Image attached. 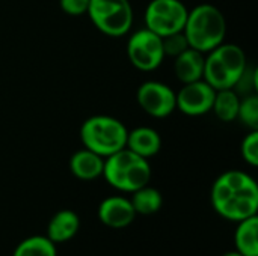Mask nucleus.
<instances>
[{
	"label": "nucleus",
	"instance_id": "f257e3e1",
	"mask_svg": "<svg viewBox=\"0 0 258 256\" xmlns=\"http://www.w3.org/2000/svg\"><path fill=\"white\" fill-rule=\"evenodd\" d=\"M212 204L219 216L240 222L257 216V183L245 172L228 170L213 184Z\"/></svg>",
	"mask_w": 258,
	"mask_h": 256
},
{
	"label": "nucleus",
	"instance_id": "f03ea898",
	"mask_svg": "<svg viewBox=\"0 0 258 256\" xmlns=\"http://www.w3.org/2000/svg\"><path fill=\"white\" fill-rule=\"evenodd\" d=\"M183 33L190 48L207 53L224 42L227 21L216 6L209 3L198 5L189 11Z\"/></svg>",
	"mask_w": 258,
	"mask_h": 256
},
{
	"label": "nucleus",
	"instance_id": "7ed1b4c3",
	"mask_svg": "<svg viewBox=\"0 0 258 256\" xmlns=\"http://www.w3.org/2000/svg\"><path fill=\"white\" fill-rule=\"evenodd\" d=\"M103 177L112 187L133 193L150 183L151 167L147 158L122 148L104 158Z\"/></svg>",
	"mask_w": 258,
	"mask_h": 256
},
{
	"label": "nucleus",
	"instance_id": "20e7f679",
	"mask_svg": "<svg viewBox=\"0 0 258 256\" xmlns=\"http://www.w3.org/2000/svg\"><path fill=\"white\" fill-rule=\"evenodd\" d=\"M246 69L245 51L234 44H221L213 48L207 59H204L206 80L215 91L234 89Z\"/></svg>",
	"mask_w": 258,
	"mask_h": 256
},
{
	"label": "nucleus",
	"instance_id": "39448f33",
	"mask_svg": "<svg viewBox=\"0 0 258 256\" xmlns=\"http://www.w3.org/2000/svg\"><path fill=\"white\" fill-rule=\"evenodd\" d=\"M127 134L128 130L121 121L106 115L88 118L80 128L83 146L103 158L125 148Z\"/></svg>",
	"mask_w": 258,
	"mask_h": 256
},
{
	"label": "nucleus",
	"instance_id": "423d86ee",
	"mask_svg": "<svg viewBox=\"0 0 258 256\" xmlns=\"http://www.w3.org/2000/svg\"><path fill=\"white\" fill-rule=\"evenodd\" d=\"M86 14L101 33L113 38L125 35L133 23L128 0H89Z\"/></svg>",
	"mask_w": 258,
	"mask_h": 256
},
{
	"label": "nucleus",
	"instance_id": "0eeeda50",
	"mask_svg": "<svg viewBox=\"0 0 258 256\" xmlns=\"http://www.w3.org/2000/svg\"><path fill=\"white\" fill-rule=\"evenodd\" d=\"M187 8L180 0H151L145 11V26L160 38L184 29Z\"/></svg>",
	"mask_w": 258,
	"mask_h": 256
},
{
	"label": "nucleus",
	"instance_id": "6e6552de",
	"mask_svg": "<svg viewBox=\"0 0 258 256\" xmlns=\"http://www.w3.org/2000/svg\"><path fill=\"white\" fill-rule=\"evenodd\" d=\"M127 54L132 65L141 71H153L165 59L162 38L145 29L133 33L127 44Z\"/></svg>",
	"mask_w": 258,
	"mask_h": 256
},
{
	"label": "nucleus",
	"instance_id": "1a4fd4ad",
	"mask_svg": "<svg viewBox=\"0 0 258 256\" xmlns=\"http://www.w3.org/2000/svg\"><path fill=\"white\" fill-rule=\"evenodd\" d=\"M138 103L145 113L153 118H166L175 107V92L165 83L145 81L136 94Z\"/></svg>",
	"mask_w": 258,
	"mask_h": 256
},
{
	"label": "nucleus",
	"instance_id": "9d476101",
	"mask_svg": "<svg viewBox=\"0 0 258 256\" xmlns=\"http://www.w3.org/2000/svg\"><path fill=\"white\" fill-rule=\"evenodd\" d=\"M215 95L216 91L206 80L186 83L175 94V107L187 116H201L212 110Z\"/></svg>",
	"mask_w": 258,
	"mask_h": 256
},
{
	"label": "nucleus",
	"instance_id": "9b49d317",
	"mask_svg": "<svg viewBox=\"0 0 258 256\" xmlns=\"http://www.w3.org/2000/svg\"><path fill=\"white\" fill-rule=\"evenodd\" d=\"M136 211L132 202L122 196H110L106 198L98 207L100 220L113 229H121L128 226L135 220Z\"/></svg>",
	"mask_w": 258,
	"mask_h": 256
},
{
	"label": "nucleus",
	"instance_id": "f8f14e48",
	"mask_svg": "<svg viewBox=\"0 0 258 256\" xmlns=\"http://www.w3.org/2000/svg\"><path fill=\"white\" fill-rule=\"evenodd\" d=\"M125 148H128L135 154L148 160L150 157L156 155L160 151L162 139L154 128L139 127V128H135L133 131H128Z\"/></svg>",
	"mask_w": 258,
	"mask_h": 256
},
{
	"label": "nucleus",
	"instance_id": "ddd939ff",
	"mask_svg": "<svg viewBox=\"0 0 258 256\" xmlns=\"http://www.w3.org/2000/svg\"><path fill=\"white\" fill-rule=\"evenodd\" d=\"M174 71L181 83H192L203 80L204 74V56L195 48H187L175 57Z\"/></svg>",
	"mask_w": 258,
	"mask_h": 256
},
{
	"label": "nucleus",
	"instance_id": "4468645a",
	"mask_svg": "<svg viewBox=\"0 0 258 256\" xmlns=\"http://www.w3.org/2000/svg\"><path fill=\"white\" fill-rule=\"evenodd\" d=\"M104 158L89 149H82L73 154L70 160V169L74 177L83 181H92L103 175Z\"/></svg>",
	"mask_w": 258,
	"mask_h": 256
},
{
	"label": "nucleus",
	"instance_id": "2eb2a0df",
	"mask_svg": "<svg viewBox=\"0 0 258 256\" xmlns=\"http://www.w3.org/2000/svg\"><path fill=\"white\" fill-rule=\"evenodd\" d=\"M80 228L79 216L71 210H62L53 216L47 228V238L56 243L71 240Z\"/></svg>",
	"mask_w": 258,
	"mask_h": 256
},
{
	"label": "nucleus",
	"instance_id": "dca6fc26",
	"mask_svg": "<svg viewBox=\"0 0 258 256\" xmlns=\"http://www.w3.org/2000/svg\"><path fill=\"white\" fill-rule=\"evenodd\" d=\"M236 247L243 256H258V217L240 220L236 231Z\"/></svg>",
	"mask_w": 258,
	"mask_h": 256
},
{
	"label": "nucleus",
	"instance_id": "f3484780",
	"mask_svg": "<svg viewBox=\"0 0 258 256\" xmlns=\"http://www.w3.org/2000/svg\"><path fill=\"white\" fill-rule=\"evenodd\" d=\"M239 104H240V98L234 92V89H222V91H216L212 110L216 113V116L221 121L231 122L237 119Z\"/></svg>",
	"mask_w": 258,
	"mask_h": 256
},
{
	"label": "nucleus",
	"instance_id": "a211bd4d",
	"mask_svg": "<svg viewBox=\"0 0 258 256\" xmlns=\"http://www.w3.org/2000/svg\"><path fill=\"white\" fill-rule=\"evenodd\" d=\"M130 202H132L136 214L148 216V214H154L160 210V207L163 204V198L157 189H153L147 184L142 189L133 192V199Z\"/></svg>",
	"mask_w": 258,
	"mask_h": 256
},
{
	"label": "nucleus",
	"instance_id": "6ab92c4d",
	"mask_svg": "<svg viewBox=\"0 0 258 256\" xmlns=\"http://www.w3.org/2000/svg\"><path fill=\"white\" fill-rule=\"evenodd\" d=\"M12 256H57L56 246L47 237H30L21 241Z\"/></svg>",
	"mask_w": 258,
	"mask_h": 256
},
{
	"label": "nucleus",
	"instance_id": "aec40b11",
	"mask_svg": "<svg viewBox=\"0 0 258 256\" xmlns=\"http://www.w3.org/2000/svg\"><path fill=\"white\" fill-rule=\"evenodd\" d=\"M237 118L251 130H258V97L251 94L240 100Z\"/></svg>",
	"mask_w": 258,
	"mask_h": 256
},
{
	"label": "nucleus",
	"instance_id": "412c9836",
	"mask_svg": "<svg viewBox=\"0 0 258 256\" xmlns=\"http://www.w3.org/2000/svg\"><path fill=\"white\" fill-rule=\"evenodd\" d=\"M162 45H163L165 56H174V57H177L178 54H181L184 50L189 48V44H187V39H186L183 30L171 33L168 36H163Z\"/></svg>",
	"mask_w": 258,
	"mask_h": 256
},
{
	"label": "nucleus",
	"instance_id": "4be33fe9",
	"mask_svg": "<svg viewBox=\"0 0 258 256\" xmlns=\"http://www.w3.org/2000/svg\"><path fill=\"white\" fill-rule=\"evenodd\" d=\"M242 157L243 160L251 164V166H258V130H252L242 142L240 146Z\"/></svg>",
	"mask_w": 258,
	"mask_h": 256
},
{
	"label": "nucleus",
	"instance_id": "5701e85b",
	"mask_svg": "<svg viewBox=\"0 0 258 256\" xmlns=\"http://www.w3.org/2000/svg\"><path fill=\"white\" fill-rule=\"evenodd\" d=\"M60 9L73 17H79L88 12L89 0H59Z\"/></svg>",
	"mask_w": 258,
	"mask_h": 256
},
{
	"label": "nucleus",
	"instance_id": "b1692460",
	"mask_svg": "<svg viewBox=\"0 0 258 256\" xmlns=\"http://www.w3.org/2000/svg\"><path fill=\"white\" fill-rule=\"evenodd\" d=\"M224 256H243V255H242L240 252H237V250H236V252H228V253H225Z\"/></svg>",
	"mask_w": 258,
	"mask_h": 256
}]
</instances>
